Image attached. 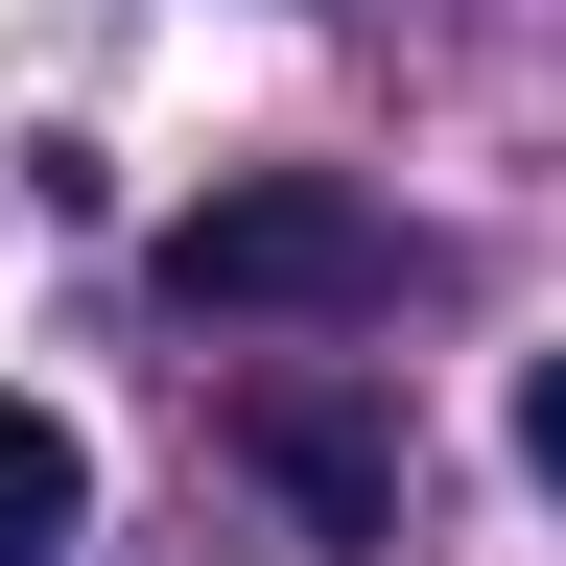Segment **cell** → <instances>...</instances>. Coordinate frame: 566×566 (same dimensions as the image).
I'll return each mask as SVG.
<instances>
[{
	"label": "cell",
	"mask_w": 566,
	"mask_h": 566,
	"mask_svg": "<svg viewBox=\"0 0 566 566\" xmlns=\"http://www.w3.org/2000/svg\"><path fill=\"white\" fill-rule=\"evenodd\" d=\"M142 260H166L189 331H354V307H401V212L331 189V166H237V189H189Z\"/></svg>",
	"instance_id": "obj_1"
},
{
	"label": "cell",
	"mask_w": 566,
	"mask_h": 566,
	"mask_svg": "<svg viewBox=\"0 0 566 566\" xmlns=\"http://www.w3.org/2000/svg\"><path fill=\"white\" fill-rule=\"evenodd\" d=\"M237 449H260V495L307 543H401V424L354 378H237Z\"/></svg>",
	"instance_id": "obj_2"
},
{
	"label": "cell",
	"mask_w": 566,
	"mask_h": 566,
	"mask_svg": "<svg viewBox=\"0 0 566 566\" xmlns=\"http://www.w3.org/2000/svg\"><path fill=\"white\" fill-rule=\"evenodd\" d=\"M71 543H95V449L48 401H0V566H71Z\"/></svg>",
	"instance_id": "obj_3"
},
{
	"label": "cell",
	"mask_w": 566,
	"mask_h": 566,
	"mask_svg": "<svg viewBox=\"0 0 566 566\" xmlns=\"http://www.w3.org/2000/svg\"><path fill=\"white\" fill-rule=\"evenodd\" d=\"M520 472L566 495V354H543V378H520Z\"/></svg>",
	"instance_id": "obj_4"
}]
</instances>
